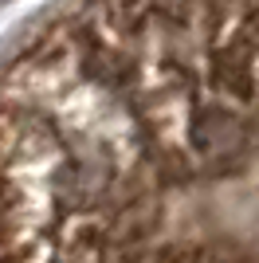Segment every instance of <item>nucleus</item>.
<instances>
[{"mask_svg": "<svg viewBox=\"0 0 259 263\" xmlns=\"http://www.w3.org/2000/svg\"><path fill=\"white\" fill-rule=\"evenodd\" d=\"M0 263H259V0H86L35 35Z\"/></svg>", "mask_w": 259, "mask_h": 263, "instance_id": "obj_1", "label": "nucleus"}]
</instances>
